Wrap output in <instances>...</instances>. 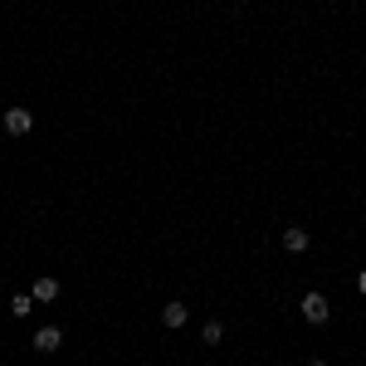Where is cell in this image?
<instances>
[{"instance_id":"obj_1","label":"cell","mask_w":366,"mask_h":366,"mask_svg":"<svg viewBox=\"0 0 366 366\" xmlns=\"http://www.w3.org/2000/svg\"><path fill=\"white\" fill-rule=\"evenodd\" d=\"M298 308H303V318H308L313 327H322V322L332 318V303H327V293H318V288H313V293H303V303H298Z\"/></svg>"},{"instance_id":"obj_2","label":"cell","mask_w":366,"mask_h":366,"mask_svg":"<svg viewBox=\"0 0 366 366\" xmlns=\"http://www.w3.org/2000/svg\"><path fill=\"white\" fill-rule=\"evenodd\" d=\"M0 122H5V132H10V137L34 132V112H30V107H5V117H0Z\"/></svg>"},{"instance_id":"obj_3","label":"cell","mask_w":366,"mask_h":366,"mask_svg":"<svg viewBox=\"0 0 366 366\" xmlns=\"http://www.w3.org/2000/svg\"><path fill=\"white\" fill-rule=\"evenodd\" d=\"M59 347H64V332H59V327H54V322H49V327H39V332H34V352H44V357H54V352H59Z\"/></svg>"},{"instance_id":"obj_4","label":"cell","mask_w":366,"mask_h":366,"mask_svg":"<svg viewBox=\"0 0 366 366\" xmlns=\"http://www.w3.org/2000/svg\"><path fill=\"white\" fill-rule=\"evenodd\" d=\"M308 244H313V235H308L303 225H288V230H283V249H288V254H308Z\"/></svg>"},{"instance_id":"obj_5","label":"cell","mask_w":366,"mask_h":366,"mask_svg":"<svg viewBox=\"0 0 366 366\" xmlns=\"http://www.w3.org/2000/svg\"><path fill=\"white\" fill-rule=\"evenodd\" d=\"M30 293H34V303H54V298H59L64 288H59V278H54V274H39V278H34V288H30Z\"/></svg>"},{"instance_id":"obj_6","label":"cell","mask_w":366,"mask_h":366,"mask_svg":"<svg viewBox=\"0 0 366 366\" xmlns=\"http://www.w3.org/2000/svg\"><path fill=\"white\" fill-rule=\"evenodd\" d=\"M162 322L176 332V327H185V322H190V308H185V303H166V308H162Z\"/></svg>"},{"instance_id":"obj_7","label":"cell","mask_w":366,"mask_h":366,"mask_svg":"<svg viewBox=\"0 0 366 366\" xmlns=\"http://www.w3.org/2000/svg\"><path fill=\"white\" fill-rule=\"evenodd\" d=\"M220 337H225V322H220V318H210V322L200 327V342H205V347H220Z\"/></svg>"},{"instance_id":"obj_8","label":"cell","mask_w":366,"mask_h":366,"mask_svg":"<svg viewBox=\"0 0 366 366\" xmlns=\"http://www.w3.org/2000/svg\"><path fill=\"white\" fill-rule=\"evenodd\" d=\"M10 313H15V318H30V313H34V293H15V298H10Z\"/></svg>"},{"instance_id":"obj_9","label":"cell","mask_w":366,"mask_h":366,"mask_svg":"<svg viewBox=\"0 0 366 366\" xmlns=\"http://www.w3.org/2000/svg\"><path fill=\"white\" fill-rule=\"evenodd\" d=\"M357 293H362V298H366V269H362V274H357Z\"/></svg>"},{"instance_id":"obj_10","label":"cell","mask_w":366,"mask_h":366,"mask_svg":"<svg viewBox=\"0 0 366 366\" xmlns=\"http://www.w3.org/2000/svg\"><path fill=\"white\" fill-rule=\"evenodd\" d=\"M308 366H327V362H308Z\"/></svg>"}]
</instances>
